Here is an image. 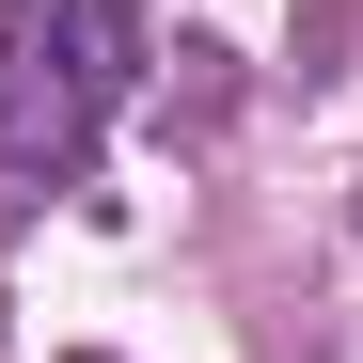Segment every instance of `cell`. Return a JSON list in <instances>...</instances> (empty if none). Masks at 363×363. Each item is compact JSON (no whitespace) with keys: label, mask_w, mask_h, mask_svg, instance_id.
I'll return each mask as SVG.
<instances>
[{"label":"cell","mask_w":363,"mask_h":363,"mask_svg":"<svg viewBox=\"0 0 363 363\" xmlns=\"http://www.w3.org/2000/svg\"><path fill=\"white\" fill-rule=\"evenodd\" d=\"M95 32H79V0H16L0 16V206H32V190H64L79 143H95Z\"/></svg>","instance_id":"1"}]
</instances>
